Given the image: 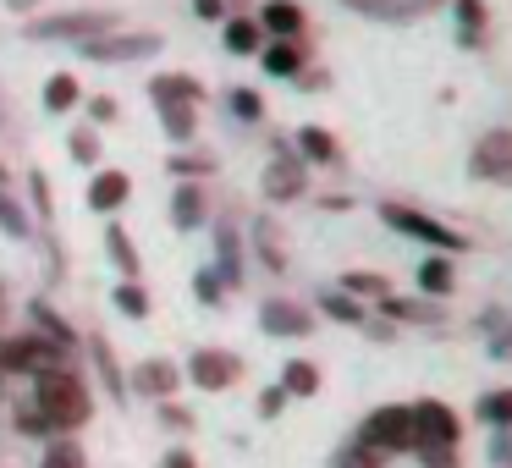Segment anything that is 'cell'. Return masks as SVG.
<instances>
[{
  "label": "cell",
  "instance_id": "f907efd6",
  "mask_svg": "<svg viewBox=\"0 0 512 468\" xmlns=\"http://www.w3.org/2000/svg\"><path fill=\"white\" fill-rule=\"evenodd\" d=\"M166 468H193V452H188V446H177V452L166 457Z\"/></svg>",
  "mask_w": 512,
  "mask_h": 468
},
{
  "label": "cell",
  "instance_id": "f6af8a7d",
  "mask_svg": "<svg viewBox=\"0 0 512 468\" xmlns=\"http://www.w3.org/2000/svg\"><path fill=\"white\" fill-rule=\"evenodd\" d=\"M34 204H39V215H45V221H56V199H50L45 171H34Z\"/></svg>",
  "mask_w": 512,
  "mask_h": 468
},
{
  "label": "cell",
  "instance_id": "ffe728a7",
  "mask_svg": "<svg viewBox=\"0 0 512 468\" xmlns=\"http://www.w3.org/2000/svg\"><path fill=\"white\" fill-rule=\"evenodd\" d=\"M254 248H259V259H265V270H276V276H287V270H292L287 237H281L276 221H259V226H254Z\"/></svg>",
  "mask_w": 512,
  "mask_h": 468
},
{
  "label": "cell",
  "instance_id": "30bf717a",
  "mask_svg": "<svg viewBox=\"0 0 512 468\" xmlns=\"http://www.w3.org/2000/svg\"><path fill=\"white\" fill-rule=\"evenodd\" d=\"M259 331L281 336V342H298V336L314 331V309H303V303H292V298H265L259 303Z\"/></svg>",
  "mask_w": 512,
  "mask_h": 468
},
{
  "label": "cell",
  "instance_id": "ba28073f",
  "mask_svg": "<svg viewBox=\"0 0 512 468\" xmlns=\"http://www.w3.org/2000/svg\"><path fill=\"white\" fill-rule=\"evenodd\" d=\"M111 28H116V12H61V17H34L28 39H72V45H83V39H100Z\"/></svg>",
  "mask_w": 512,
  "mask_h": 468
},
{
  "label": "cell",
  "instance_id": "8992f818",
  "mask_svg": "<svg viewBox=\"0 0 512 468\" xmlns=\"http://www.w3.org/2000/svg\"><path fill=\"white\" fill-rule=\"evenodd\" d=\"M83 61H100V67H122V61H149L166 50V39L160 34H100V39H83V45H72Z\"/></svg>",
  "mask_w": 512,
  "mask_h": 468
},
{
  "label": "cell",
  "instance_id": "2e32d148",
  "mask_svg": "<svg viewBox=\"0 0 512 468\" xmlns=\"http://www.w3.org/2000/svg\"><path fill=\"white\" fill-rule=\"evenodd\" d=\"M254 23L265 28V39H303V28H309V23H303L298 0H265Z\"/></svg>",
  "mask_w": 512,
  "mask_h": 468
},
{
  "label": "cell",
  "instance_id": "d590c367",
  "mask_svg": "<svg viewBox=\"0 0 512 468\" xmlns=\"http://www.w3.org/2000/svg\"><path fill=\"white\" fill-rule=\"evenodd\" d=\"M111 303L127 314V320H149V292L138 287V281H122V287L111 292Z\"/></svg>",
  "mask_w": 512,
  "mask_h": 468
},
{
  "label": "cell",
  "instance_id": "ee69618b",
  "mask_svg": "<svg viewBox=\"0 0 512 468\" xmlns=\"http://www.w3.org/2000/svg\"><path fill=\"white\" fill-rule=\"evenodd\" d=\"M287 391H281V386H265V391H259V402H254V408H259V419H276V413L281 408H287Z\"/></svg>",
  "mask_w": 512,
  "mask_h": 468
},
{
  "label": "cell",
  "instance_id": "8fae6325",
  "mask_svg": "<svg viewBox=\"0 0 512 468\" xmlns=\"http://www.w3.org/2000/svg\"><path fill=\"white\" fill-rule=\"evenodd\" d=\"M237 375H243V364H237L232 353H221V347H199V353L188 358V380L199 391H221V386H232Z\"/></svg>",
  "mask_w": 512,
  "mask_h": 468
},
{
  "label": "cell",
  "instance_id": "7bdbcfd3",
  "mask_svg": "<svg viewBox=\"0 0 512 468\" xmlns=\"http://www.w3.org/2000/svg\"><path fill=\"white\" fill-rule=\"evenodd\" d=\"M12 419H17V430H28V435H50V430H45V419L34 413V402H28V397H17Z\"/></svg>",
  "mask_w": 512,
  "mask_h": 468
},
{
  "label": "cell",
  "instance_id": "7c38bea8",
  "mask_svg": "<svg viewBox=\"0 0 512 468\" xmlns=\"http://www.w3.org/2000/svg\"><path fill=\"white\" fill-rule=\"evenodd\" d=\"M127 386H133L138 397H155V402H166V397H177L182 375H177V364H166V358H144V364H133V375H127Z\"/></svg>",
  "mask_w": 512,
  "mask_h": 468
},
{
  "label": "cell",
  "instance_id": "5bb4252c",
  "mask_svg": "<svg viewBox=\"0 0 512 468\" xmlns=\"http://www.w3.org/2000/svg\"><path fill=\"white\" fill-rule=\"evenodd\" d=\"M259 61H265L270 78H303V67H309V45H303V39H265Z\"/></svg>",
  "mask_w": 512,
  "mask_h": 468
},
{
  "label": "cell",
  "instance_id": "9c48e42d",
  "mask_svg": "<svg viewBox=\"0 0 512 468\" xmlns=\"http://www.w3.org/2000/svg\"><path fill=\"white\" fill-rule=\"evenodd\" d=\"M468 177L479 182H496V188H512V127H496L474 144L468 155Z\"/></svg>",
  "mask_w": 512,
  "mask_h": 468
},
{
  "label": "cell",
  "instance_id": "52a82bcc",
  "mask_svg": "<svg viewBox=\"0 0 512 468\" xmlns=\"http://www.w3.org/2000/svg\"><path fill=\"white\" fill-rule=\"evenodd\" d=\"M270 149H276V160H270L265 177H259L265 199H270V204H292V199H303V193H309V166L298 160V149L281 144V138H276Z\"/></svg>",
  "mask_w": 512,
  "mask_h": 468
},
{
  "label": "cell",
  "instance_id": "4316f807",
  "mask_svg": "<svg viewBox=\"0 0 512 468\" xmlns=\"http://www.w3.org/2000/svg\"><path fill=\"white\" fill-rule=\"evenodd\" d=\"M160 127H166L171 144H193V138H199V116H193V105H182V100L160 105Z\"/></svg>",
  "mask_w": 512,
  "mask_h": 468
},
{
  "label": "cell",
  "instance_id": "44dd1931",
  "mask_svg": "<svg viewBox=\"0 0 512 468\" xmlns=\"http://www.w3.org/2000/svg\"><path fill=\"white\" fill-rule=\"evenodd\" d=\"M149 100H155V105H166V100L199 105V100H204V89H199V78H188V72H160V78L149 83Z\"/></svg>",
  "mask_w": 512,
  "mask_h": 468
},
{
  "label": "cell",
  "instance_id": "7402d4cb",
  "mask_svg": "<svg viewBox=\"0 0 512 468\" xmlns=\"http://www.w3.org/2000/svg\"><path fill=\"white\" fill-rule=\"evenodd\" d=\"M28 320H34V331H39V336H50V342H61V347H67V353H72V347H78V331H72V325L61 320V314H56V303L34 298V303H28Z\"/></svg>",
  "mask_w": 512,
  "mask_h": 468
},
{
  "label": "cell",
  "instance_id": "4fadbf2b",
  "mask_svg": "<svg viewBox=\"0 0 512 468\" xmlns=\"http://www.w3.org/2000/svg\"><path fill=\"white\" fill-rule=\"evenodd\" d=\"M83 199H89L94 215H116L127 199H133V177H127V171H94Z\"/></svg>",
  "mask_w": 512,
  "mask_h": 468
},
{
  "label": "cell",
  "instance_id": "d6986e66",
  "mask_svg": "<svg viewBox=\"0 0 512 468\" xmlns=\"http://www.w3.org/2000/svg\"><path fill=\"white\" fill-rule=\"evenodd\" d=\"M452 12H457V39H463V50L485 45V28H490L485 0H452Z\"/></svg>",
  "mask_w": 512,
  "mask_h": 468
},
{
  "label": "cell",
  "instance_id": "cb8c5ba5",
  "mask_svg": "<svg viewBox=\"0 0 512 468\" xmlns=\"http://www.w3.org/2000/svg\"><path fill=\"white\" fill-rule=\"evenodd\" d=\"M342 6L358 17H369V23H413V17H419L413 0H342Z\"/></svg>",
  "mask_w": 512,
  "mask_h": 468
},
{
  "label": "cell",
  "instance_id": "484cf974",
  "mask_svg": "<svg viewBox=\"0 0 512 468\" xmlns=\"http://www.w3.org/2000/svg\"><path fill=\"white\" fill-rule=\"evenodd\" d=\"M226 50H232V56H259V50H265V28L254 23V17H226Z\"/></svg>",
  "mask_w": 512,
  "mask_h": 468
},
{
  "label": "cell",
  "instance_id": "4dcf8cb0",
  "mask_svg": "<svg viewBox=\"0 0 512 468\" xmlns=\"http://www.w3.org/2000/svg\"><path fill=\"white\" fill-rule=\"evenodd\" d=\"M281 391H287V397H314V391H320V369H314L309 358H292V364L281 369Z\"/></svg>",
  "mask_w": 512,
  "mask_h": 468
},
{
  "label": "cell",
  "instance_id": "60d3db41",
  "mask_svg": "<svg viewBox=\"0 0 512 468\" xmlns=\"http://www.w3.org/2000/svg\"><path fill=\"white\" fill-rule=\"evenodd\" d=\"M226 105H232L237 122H265V100H259L254 89H232V94H226Z\"/></svg>",
  "mask_w": 512,
  "mask_h": 468
},
{
  "label": "cell",
  "instance_id": "f1b7e54d",
  "mask_svg": "<svg viewBox=\"0 0 512 468\" xmlns=\"http://www.w3.org/2000/svg\"><path fill=\"white\" fill-rule=\"evenodd\" d=\"M89 358H94V369H100L105 391H111V397H122V391H127V375H122V369H116V353H111V342H105L100 331L89 336Z\"/></svg>",
  "mask_w": 512,
  "mask_h": 468
},
{
  "label": "cell",
  "instance_id": "277c9868",
  "mask_svg": "<svg viewBox=\"0 0 512 468\" xmlns=\"http://www.w3.org/2000/svg\"><path fill=\"white\" fill-rule=\"evenodd\" d=\"M457 441H463V424L446 402H413V452H457Z\"/></svg>",
  "mask_w": 512,
  "mask_h": 468
},
{
  "label": "cell",
  "instance_id": "f546056e",
  "mask_svg": "<svg viewBox=\"0 0 512 468\" xmlns=\"http://www.w3.org/2000/svg\"><path fill=\"white\" fill-rule=\"evenodd\" d=\"M474 413H479V424H490V430H512V386L485 391Z\"/></svg>",
  "mask_w": 512,
  "mask_h": 468
},
{
  "label": "cell",
  "instance_id": "836d02e7",
  "mask_svg": "<svg viewBox=\"0 0 512 468\" xmlns=\"http://www.w3.org/2000/svg\"><path fill=\"white\" fill-rule=\"evenodd\" d=\"M0 232L17 237V243H28V237H34V221H28V210H23V204H17L6 188H0Z\"/></svg>",
  "mask_w": 512,
  "mask_h": 468
},
{
  "label": "cell",
  "instance_id": "d4e9b609",
  "mask_svg": "<svg viewBox=\"0 0 512 468\" xmlns=\"http://www.w3.org/2000/svg\"><path fill=\"white\" fill-rule=\"evenodd\" d=\"M105 254H111V265L122 270V281H138V243L127 237V226H105Z\"/></svg>",
  "mask_w": 512,
  "mask_h": 468
},
{
  "label": "cell",
  "instance_id": "816d5d0a",
  "mask_svg": "<svg viewBox=\"0 0 512 468\" xmlns=\"http://www.w3.org/2000/svg\"><path fill=\"white\" fill-rule=\"evenodd\" d=\"M496 358H512V325H507V331L496 336Z\"/></svg>",
  "mask_w": 512,
  "mask_h": 468
},
{
  "label": "cell",
  "instance_id": "d6a6232c",
  "mask_svg": "<svg viewBox=\"0 0 512 468\" xmlns=\"http://www.w3.org/2000/svg\"><path fill=\"white\" fill-rule=\"evenodd\" d=\"M78 78H72V72H56V78H45V111L50 116H61V111H72V105H78Z\"/></svg>",
  "mask_w": 512,
  "mask_h": 468
},
{
  "label": "cell",
  "instance_id": "7dc6e473",
  "mask_svg": "<svg viewBox=\"0 0 512 468\" xmlns=\"http://www.w3.org/2000/svg\"><path fill=\"white\" fill-rule=\"evenodd\" d=\"M193 12H199L204 23H221V17H226V0H193Z\"/></svg>",
  "mask_w": 512,
  "mask_h": 468
},
{
  "label": "cell",
  "instance_id": "ac0fdd59",
  "mask_svg": "<svg viewBox=\"0 0 512 468\" xmlns=\"http://www.w3.org/2000/svg\"><path fill=\"white\" fill-rule=\"evenodd\" d=\"M204 215H210L204 188L199 182H177V193H171V226H177V232H193V226H204Z\"/></svg>",
  "mask_w": 512,
  "mask_h": 468
},
{
  "label": "cell",
  "instance_id": "db71d44e",
  "mask_svg": "<svg viewBox=\"0 0 512 468\" xmlns=\"http://www.w3.org/2000/svg\"><path fill=\"white\" fill-rule=\"evenodd\" d=\"M0 188H6V171H0Z\"/></svg>",
  "mask_w": 512,
  "mask_h": 468
},
{
  "label": "cell",
  "instance_id": "83f0119b",
  "mask_svg": "<svg viewBox=\"0 0 512 468\" xmlns=\"http://www.w3.org/2000/svg\"><path fill=\"white\" fill-rule=\"evenodd\" d=\"M419 287H424V298H446V292L457 287L452 254H435V259H424V265H419Z\"/></svg>",
  "mask_w": 512,
  "mask_h": 468
},
{
  "label": "cell",
  "instance_id": "e575fe53",
  "mask_svg": "<svg viewBox=\"0 0 512 468\" xmlns=\"http://www.w3.org/2000/svg\"><path fill=\"white\" fill-rule=\"evenodd\" d=\"M342 292H347V298H386L391 281L375 276V270H347V276H342Z\"/></svg>",
  "mask_w": 512,
  "mask_h": 468
},
{
  "label": "cell",
  "instance_id": "f35d334b",
  "mask_svg": "<svg viewBox=\"0 0 512 468\" xmlns=\"http://www.w3.org/2000/svg\"><path fill=\"white\" fill-rule=\"evenodd\" d=\"M39 468H89V463H83V446L78 441H50L45 457H39Z\"/></svg>",
  "mask_w": 512,
  "mask_h": 468
},
{
  "label": "cell",
  "instance_id": "5b68a950",
  "mask_svg": "<svg viewBox=\"0 0 512 468\" xmlns=\"http://www.w3.org/2000/svg\"><path fill=\"white\" fill-rule=\"evenodd\" d=\"M353 441L375 446L380 457L391 452H413V408H397V402H386V408H375L364 424H358Z\"/></svg>",
  "mask_w": 512,
  "mask_h": 468
},
{
  "label": "cell",
  "instance_id": "b9f144b4",
  "mask_svg": "<svg viewBox=\"0 0 512 468\" xmlns=\"http://www.w3.org/2000/svg\"><path fill=\"white\" fill-rule=\"evenodd\" d=\"M166 171L171 177H204V171H215V155H177V149H171V160H166Z\"/></svg>",
  "mask_w": 512,
  "mask_h": 468
},
{
  "label": "cell",
  "instance_id": "9a60e30c",
  "mask_svg": "<svg viewBox=\"0 0 512 468\" xmlns=\"http://www.w3.org/2000/svg\"><path fill=\"white\" fill-rule=\"evenodd\" d=\"M380 314H386L391 325H441L446 320V309L435 298H397V292L380 298Z\"/></svg>",
  "mask_w": 512,
  "mask_h": 468
},
{
  "label": "cell",
  "instance_id": "c3c4849f",
  "mask_svg": "<svg viewBox=\"0 0 512 468\" xmlns=\"http://www.w3.org/2000/svg\"><path fill=\"white\" fill-rule=\"evenodd\" d=\"M160 419H166V424H177V430H188V408H177V402H160Z\"/></svg>",
  "mask_w": 512,
  "mask_h": 468
},
{
  "label": "cell",
  "instance_id": "bcb514c9",
  "mask_svg": "<svg viewBox=\"0 0 512 468\" xmlns=\"http://www.w3.org/2000/svg\"><path fill=\"white\" fill-rule=\"evenodd\" d=\"M89 116H94V122H116V100H111V94H94Z\"/></svg>",
  "mask_w": 512,
  "mask_h": 468
},
{
  "label": "cell",
  "instance_id": "3957f363",
  "mask_svg": "<svg viewBox=\"0 0 512 468\" xmlns=\"http://www.w3.org/2000/svg\"><path fill=\"white\" fill-rule=\"evenodd\" d=\"M380 221H386L391 232L413 237V243H430L435 254H463V248H468V237H463V232H452L446 221H430L424 210H413V204H397V199L380 204Z\"/></svg>",
  "mask_w": 512,
  "mask_h": 468
},
{
  "label": "cell",
  "instance_id": "f5cc1de1",
  "mask_svg": "<svg viewBox=\"0 0 512 468\" xmlns=\"http://www.w3.org/2000/svg\"><path fill=\"white\" fill-rule=\"evenodd\" d=\"M12 6H34V0H12Z\"/></svg>",
  "mask_w": 512,
  "mask_h": 468
},
{
  "label": "cell",
  "instance_id": "7a4b0ae2",
  "mask_svg": "<svg viewBox=\"0 0 512 468\" xmlns=\"http://www.w3.org/2000/svg\"><path fill=\"white\" fill-rule=\"evenodd\" d=\"M67 364H72L67 347L50 342V336H39V331H28V336H0V380H6V375L39 380V375H50V369H67Z\"/></svg>",
  "mask_w": 512,
  "mask_h": 468
},
{
  "label": "cell",
  "instance_id": "6da1fadb",
  "mask_svg": "<svg viewBox=\"0 0 512 468\" xmlns=\"http://www.w3.org/2000/svg\"><path fill=\"white\" fill-rule=\"evenodd\" d=\"M28 402H34V413L45 419L50 435H72L78 424H89V413H94L89 386H83L72 369H50V375H39L34 391H28Z\"/></svg>",
  "mask_w": 512,
  "mask_h": 468
},
{
  "label": "cell",
  "instance_id": "603a6c76",
  "mask_svg": "<svg viewBox=\"0 0 512 468\" xmlns=\"http://www.w3.org/2000/svg\"><path fill=\"white\" fill-rule=\"evenodd\" d=\"M298 160L303 166H336L342 149H336V138L325 127H298Z\"/></svg>",
  "mask_w": 512,
  "mask_h": 468
},
{
  "label": "cell",
  "instance_id": "8d00e7d4",
  "mask_svg": "<svg viewBox=\"0 0 512 468\" xmlns=\"http://www.w3.org/2000/svg\"><path fill=\"white\" fill-rule=\"evenodd\" d=\"M331 468H386V457H380L375 446H364V441H347L342 452L331 457Z\"/></svg>",
  "mask_w": 512,
  "mask_h": 468
},
{
  "label": "cell",
  "instance_id": "1f68e13d",
  "mask_svg": "<svg viewBox=\"0 0 512 468\" xmlns=\"http://www.w3.org/2000/svg\"><path fill=\"white\" fill-rule=\"evenodd\" d=\"M320 309L331 314L336 325H364V320H369V309H364L358 298H347L342 287H336V292H320Z\"/></svg>",
  "mask_w": 512,
  "mask_h": 468
},
{
  "label": "cell",
  "instance_id": "74e56055",
  "mask_svg": "<svg viewBox=\"0 0 512 468\" xmlns=\"http://www.w3.org/2000/svg\"><path fill=\"white\" fill-rule=\"evenodd\" d=\"M193 298H199L204 309H221V298H226V281H221V270H215V265H204L199 276H193Z\"/></svg>",
  "mask_w": 512,
  "mask_h": 468
},
{
  "label": "cell",
  "instance_id": "681fc988",
  "mask_svg": "<svg viewBox=\"0 0 512 468\" xmlns=\"http://www.w3.org/2000/svg\"><path fill=\"white\" fill-rule=\"evenodd\" d=\"M424 468H457V452H419Z\"/></svg>",
  "mask_w": 512,
  "mask_h": 468
},
{
  "label": "cell",
  "instance_id": "e0dca14e",
  "mask_svg": "<svg viewBox=\"0 0 512 468\" xmlns=\"http://www.w3.org/2000/svg\"><path fill=\"white\" fill-rule=\"evenodd\" d=\"M215 270H221L226 292L243 287V237H237L232 221H215Z\"/></svg>",
  "mask_w": 512,
  "mask_h": 468
},
{
  "label": "cell",
  "instance_id": "ab89813d",
  "mask_svg": "<svg viewBox=\"0 0 512 468\" xmlns=\"http://www.w3.org/2000/svg\"><path fill=\"white\" fill-rule=\"evenodd\" d=\"M67 155L78 160V166H100V133H94V127H78V133L67 138Z\"/></svg>",
  "mask_w": 512,
  "mask_h": 468
}]
</instances>
